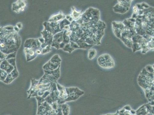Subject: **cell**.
I'll return each mask as SVG.
<instances>
[{
    "label": "cell",
    "instance_id": "33",
    "mask_svg": "<svg viewBox=\"0 0 154 115\" xmlns=\"http://www.w3.org/2000/svg\"><path fill=\"white\" fill-rule=\"evenodd\" d=\"M136 115V114H135V115Z\"/></svg>",
    "mask_w": 154,
    "mask_h": 115
},
{
    "label": "cell",
    "instance_id": "32",
    "mask_svg": "<svg viewBox=\"0 0 154 115\" xmlns=\"http://www.w3.org/2000/svg\"><path fill=\"white\" fill-rule=\"evenodd\" d=\"M101 115H119V114L117 112H116V113H108V114H102Z\"/></svg>",
    "mask_w": 154,
    "mask_h": 115
},
{
    "label": "cell",
    "instance_id": "6",
    "mask_svg": "<svg viewBox=\"0 0 154 115\" xmlns=\"http://www.w3.org/2000/svg\"><path fill=\"white\" fill-rule=\"evenodd\" d=\"M66 90L68 94L66 102L76 101L85 94L83 91L77 87L66 88Z\"/></svg>",
    "mask_w": 154,
    "mask_h": 115
},
{
    "label": "cell",
    "instance_id": "11",
    "mask_svg": "<svg viewBox=\"0 0 154 115\" xmlns=\"http://www.w3.org/2000/svg\"><path fill=\"white\" fill-rule=\"evenodd\" d=\"M19 73L17 69L15 68L10 73L8 74L6 79L3 82L7 84L11 83V82L17 78L19 76Z\"/></svg>",
    "mask_w": 154,
    "mask_h": 115
},
{
    "label": "cell",
    "instance_id": "25",
    "mask_svg": "<svg viewBox=\"0 0 154 115\" xmlns=\"http://www.w3.org/2000/svg\"><path fill=\"white\" fill-rule=\"evenodd\" d=\"M9 64L14 67V68H16V64H15V58H13L7 60Z\"/></svg>",
    "mask_w": 154,
    "mask_h": 115
},
{
    "label": "cell",
    "instance_id": "29",
    "mask_svg": "<svg viewBox=\"0 0 154 115\" xmlns=\"http://www.w3.org/2000/svg\"><path fill=\"white\" fill-rule=\"evenodd\" d=\"M36 54H42V48L38 49L35 51Z\"/></svg>",
    "mask_w": 154,
    "mask_h": 115
},
{
    "label": "cell",
    "instance_id": "26",
    "mask_svg": "<svg viewBox=\"0 0 154 115\" xmlns=\"http://www.w3.org/2000/svg\"><path fill=\"white\" fill-rule=\"evenodd\" d=\"M16 53L17 52H15L11 53V54H8V55L7 56L5 60H7L9 59L15 58V57H16Z\"/></svg>",
    "mask_w": 154,
    "mask_h": 115
},
{
    "label": "cell",
    "instance_id": "31",
    "mask_svg": "<svg viewBox=\"0 0 154 115\" xmlns=\"http://www.w3.org/2000/svg\"><path fill=\"white\" fill-rule=\"evenodd\" d=\"M133 10H134V12L135 13H136L138 12V9L136 6H134V8H133Z\"/></svg>",
    "mask_w": 154,
    "mask_h": 115
},
{
    "label": "cell",
    "instance_id": "14",
    "mask_svg": "<svg viewBox=\"0 0 154 115\" xmlns=\"http://www.w3.org/2000/svg\"><path fill=\"white\" fill-rule=\"evenodd\" d=\"M49 26L51 28L52 33L54 36L58 32L62 31L60 30L59 23L58 22H49Z\"/></svg>",
    "mask_w": 154,
    "mask_h": 115
},
{
    "label": "cell",
    "instance_id": "3",
    "mask_svg": "<svg viewBox=\"0 0 154 115\" xmlns=\"http://www.w3.org/2000/svg\"><path fill=\"white\" fill-rule=\"evenodd\" d=\"M60 66L57 69L53 71L44 70L45 75L39 80V82L43 83L57 82L60 76Z\"/></svg>",
    "mask_w": 154,
    "mask_h": 115
},
{
    "label": "cell",
    "instance_id": "12",
    "mask_svg": "<svg viewBox=\"0 0 154 115\" xmlns=\"http://www.w3.org/2000/svg\"><path fill=\"white\" fill-rule=\"evenodd\" d=\"M24 53L26 54V60L27 61H32L37 56L35 50L32 49L24 48Z\"/></svg>",
    "mask_w": 154,
    "mask_h": 115
},
{
    "label": "cell",
    "instance_id": "27",
    "mask_svg": "<svg viewBox=\"0 0 154 115\" xmlns=\"http://www.w3.org/2000/svg\"><path fill=\"white\" fill-rule=\"evenodd\" d=\"M8 54H6L0 51V60L3 61L6 59Z\"/></svg>",
    "mask_w": 154,
    "mask_h": 115
},
{
    "label": "cell",
    "instance_id": "13",
    "mask_svg": "<svg viewBox=\"0 0 154 115\" xmlns=\"http://www.w3.org/2000/svg\"><path fill=\"white\" fill-rule=\"evenodd\" d=\"M14 68V67L9 64L8 60L5 59L0 64V69L5 71L8 74L10 73Z\"/></svg>",
    "mask_w": 154,
    "mask_h": 115
},
{
    "label": "cell",
    "instance_id": "9",
    "mask_svg": "<svg viewBox=\"0 0 154 115\" xmlns=\"http://www.w3.org/2000/svg\"><path fill=\"white\" fill-rule=\"evenodd\" d=\"M63 32L62 31L54 35L51 45L52 47H55L57 49H59V45L63 41Z\"/></svg>",
    "mask_w": 154,
    "mask_h": 115
},
{
    "label": "cell",
    "instance_id": "24",
    "mask_svg": "<svg viewBox=\"0 0 154 115\" xmlns=\"http://www.w3.org/2000/svg\"><path fill=\"white\" fill-rule=\"evenodd\" d=\"M51 45H47L44 48L42 49V54H45L49 52L51 50Z\"/></svg>",
    "mask_w": 154,
    "mask_h": 115
},
{
    "label": "cell",
    "instance_id": "23",
    "mask_svg": "<svg viewBox=\"0 0 154 115\" xmlns=\"http://www.w3.org/2000/svg\"><path fill=\"white\" fill-rule=\"evenodd\" d=\"M62 49L64 51L68 52L69 53L72 52L74 50V49L71 47L69 42Z\"/></svg>",
    "mask_w": 154,
    "mask_h": 115
},
{
    "label": "cell",
    "instance_id": "7",
    "mask_svg": "<svg viewBox=\"0 0 154 115\" xmlns=\"http://www.w3.org/2000/svg\"><path fill=\"white\" fill-rule=\"evenodd\" d=\"M57 89L59 92L58 100L57 103L58 104H61L65 103L67 98H68V94H67L66 88L63 85H60V84L56 82Z\"/></svg>",
    "mask_w": 154,
    "mask_h": 115
},
{
    "label": "cell",
    "instance_id": "18",
    "mask_svg": "<svg viewBox=\"0 0 154 115\" xmlns=\"http://www.w3.org/2000/svg\"><path fill=\"white\" fill-rule=\"evenodd\" d=\"M73 8H72V12L71 15V16L72 17L74 20H78L80 17L81 12L77 11L74 7H73Z\"/></svg>",
    "mask_w": 154,
    "mask_h": 115
},
{
    "label": "cell",
    "instance_id": "1",
    "mask_svg": "<svg viewBox=\"0 0 154 115\" xmlns=\"http://www.w3.org/2000/svg\"><path fill=\"white\" fill-rule=\"evenodd\" d=\"M139 85L145 92L146 98L149 102H154V75L143 70L138 78Z\"/></svg>",
    "mask_w": 154,
    "mask_h": 115
},
{
    "label": "cell",
    "instance_id": "30",
    "mask_svg": "<svg viewBox=\"0 0 154 115\" xmlns=\"http://www.w3.org/2000/svg\"><path fill=\"white\" fill-rule=\"evenodd\" d=\"M16 26H17V27L19 28V30L21 29L22 28V23H18L17 24Z\"/></svg>",
    "mask_w": 154,
    "mask_h": 115
},
{
    "label": "cell",
    "instance_id": "19",
    "mask_svg": "<svg viewBox=\"0 0 154 115\" xmlns=\"http://www.w3.org/2000/svg\"><path fill=\"white\" fill-rule=\"evenodd\" d=\"M50 61L53 64H56V65H60L61 60L58 54H56L51 58Z\"/></svg>",
    "mask_w": 154,
    "mask_h": 115
},
{
    "label": "cell",
    "instance_id": "5",
    "mask_svg": "<svg viewBox=\"0 0 154 115\" xmlns=\"http://www.w3.org/2000/svg\"><path fill=\"white\" fill-rule=\"evenodd\" d=\"M97 62L100 67L105 69L113 68L115 66L112 58L108 54H103L99 56L98 58Z\"/></svg>",
    "mask_w": 154,
    "mask_h": 115
},
{
    "label": "cell",
    "instance_id": "21",
    "mask_svg": "<svg viewBox=\"0 0 154 115\" xmlns=\"http://www.w3.org/2000/svg\"><path fill=\"white\" fill-rule=\"evenodd\" d=\"M97 55V51L96 49H91L89 50L88 52V58L89 60H92L96 57Z\"/></svg>",
    "mask_w": 154,
    "mask_h": 115
},
{
    "label": "cell",
    "instance_id": "4",
    "mask_svg": "<svg viewBox=\"0 0 154 115\" xmlns=\"http://www.w3.org/2000/svg\"><path fill=\"white\" fill-rule=\"evenodd\" d=\"M44 26V30L41 32L42 37L45 40L44 44L42 46L41 48L43 49L47 45H51L52 43L53 35L52 33L51 28L49 26V22H45L43 23Z\"/></svg>",
    "mask_w": 154,
    "mask_h": 115
},
{
    "label": "cell",
    "instance_id": "20",
    "mask_svg": "<svg viewBox=\"0 0 154 115\" xmlns=\"http://www.w3.org/2000/svg\"><path fill=\"white\" fill-rule=\"evenodd\" d=\"M71 22L67 20L66 19H64L63 20L60 21L59 23V26L60 30L62 31L63 29L65 27V26H69L70 25Z\"/></svg>",
    "mask_w": 154,
    "mask_h": 115
},
{
    "label": "cell",
    "instance_id": "16",
    "mask_svg": "<svg viewBox=\"0 0 154 115\" xmlns=\"http://www.w3.org/2000/svg\"><path fill=\"white\" fill-rule=\"evenodd\" d=\"M60 65H56L53 64L50 61L45 64L43 67V68L45 71H53L57 69Z\"/></svg>",
    "mask_w": 154,
    "mask_h": 115
},
{
    "label": "cell",
    "instance_id": "17",
    "mask_svg": "<svg viewBox=\"0 0 154 115\" xmlns=\"http://www.w3.org/2000/svg\"><path fill=\"white\" fill-rule=\"evenodd\" d=\"M60 105L63 115H69V113L70 108L68 105L66 103Z\"/></svg>",
    "mask_w": 154,
    "mask_h": 115
},
{
    "label": "cell",
    "instance_id": "8",
    "mask_svg": "<svg viewBox=\"0 0 154 115\" xmlns=\"http://www.w3.org/2000/svg\"><path fill=\"white\" fill-rule=\"evenodd\" d=\"M41 43L38 39H29L26 41L24 44L25 48L36 50L41 48Z\"/></svg>",
    "mask_w": 154,
    "mask_h": 115
},
{
    "label": "cell",
    "instance_id": "15",
    "mask_svg": "<svg viewBox=\"0 0 154 115\" xmlns=\"http://www.w3.org/2000/svg\"><path fill=\"white\" fill-rule=\"evenodd\" d=\"M66 16L62 12H60L59 14H57V15H54V16L51 17L50 19H49V22H58L60 21L65 19Z\"/></svg>",
    "mask_w": 154,
    "mask_h": 115
},
{
    "label": "cell",
    "instance_id": "2",
    "mask_svg": "<svg viewBox=\"0 0 154 115\" xmlns=\"http://www.w3.org/2000/svg\"><path fill=\"white\" fill-rule=\"evenodd\" d=\"M21 44V39L18 33L14 32L0 39V51L6 54L17 51Z\"/></svg>",
    "mask_w": 154,
    "mask_h": 115
},
{
    "label": "cell",
    "instance_id": "10",
    "mask_svg": "<svg viewBox=\"0 0 154 115\" xmlns=\"http://www.w3.org/2000/svg\"><path fill=\"white\" fill-rule=\"evenodd\" d=\"M26 6V2L24 1H18L12 4V9L16 13H19L24 10Z\"/></svg>",
    "mask_w": 154,
    "mask_h": 115
},
{
    "label": "cell",
    "instance_id": "22",
    "mask_svg": "<svg viewBox=\"0 0 154 115\" xmlns=\"http://www.w3.org/2000/svg\"><path fill=\"white\" fill-rule=\"evenodd\" d=\"M8 74L6 71L0 69V81L4 82L6 79Z\"/></svg>",
    "mask_w": 154,
    "mask_h": 115
},
{
    "label": "cell",
    "instance_id": "28",
    "mask_svg": "<svg viewBox=\"0 0 154 115\" xmlns=\"http://www.w3.org/2000/svg\"><path fill=\"white\" fill-rule=\"evenodd\" d=\"M66 19L67 20L69 21L70 22H72L74 21L73 19H72V17L71 16V15H67L66 16Z\"/></svg>",
    "mask_w": 154,
    "mask_h": 115
}]
</instances>
